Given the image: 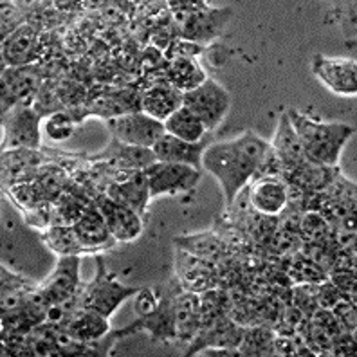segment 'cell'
I'll list each match as a JSON object with an SVG mask.
<instances>
[{"label":"cell","instance_id":"cell-1","mask_svg":"<svg viewBox=\"0 0 357 357\" xmlns=\"http://www.w3.org/2000/svg\"><path fill=\"white\" fill-rule=\"evenodd\" d=\"M269 144L260 135L248 130L236 139L209 144L202 155V166L222 188L226 206L235 204L242 188L257 175Z\"/></svg>","mask_w":357,"mask_h":357},{"label":"cell","instance_id":"cell-2","mask_svg":"<svg viewBox=\"0 0 357 357\" xmlns=\"http://www.w3.org/2000/svg\"><path fill=\"white\" fill-rule=\"evenodd\" d=\"M287 118L300 137L307 161L323 166H337L344 144L354 135L347 123H327L296 109L287 110Z\"/></svg>","mask_w":357,"mask_h":357},{"label":"cell","instance_id":"cell-3","mask_svg":"<svg viewBox=\"0 0 357 357\" xmlns=\"http://www.w3.org/2000/svg\"><path fill=\"white\" fill-rule=\"evenodd\" d=\"M178 36L192 44H209L222 35L231 20L229 8H211L204 2H170Z\"/></svg>","mask_w":357,"mask_h":357},{"label":"cell","instance_id":"cell-4","mask_svg":"<svg viewBox=\"0 0 357 357\" xmlns=\"http://www.w3.org/2000/svg\"><path fill=\"white\" fill-rule=\"evenodd\" d=\"M137 291L139 289L123 285L118 276L107 269L103 258L96 257V276L92 282L83 283L82 307L94 310L105 318H110L123 301L135 296Z\"/></svg>","mask_w":357,"mask_h":357},{"label":"cell","instance_id":"cell-5","mask_svg":"<svg viewBox=\"0 0 357 357\" xmlns=\"http://www.w3.org/2000/svg\"><path fill=\"white\" fill-rule=\"evenodd\" d=\"M183 105L204 123L206 130L211 132L224 121L229 112L231 98L220 83L206 78L199 87L184 92Z\"/></svg>","mask_w":357,"mask_h":357},{"label":"cell","instance_id":"cell-6","mask_svg":"<svg viewBox=\"0 0 357 357\" xmlns=\"http://www.w3.org/2000/svg\"><path fill=\"white\" fill-rule=\"evenodd\" d=\"M40 121L42 116L29 105H20L2 112V150L38 149Z\"/></svg>","mask_w":357,"mask_h":357},{"label":"cell","instance_id":"cell-7","mask_svg":"<svg viewBox=\"0 0 357 357\" xmlns=\"http://www.w3.org/2000/svg\"><path fill=\"white\" fill-rule=\"evenodd\" d=\"M149 178L150 199L161 195H181L195 190L201 181V170L188 165H172V162H152L144 168Z\"/></svg>","mask_w":357,"mask_h":357},{"label":"cell","instance_id":"cell-8","mask_svg":"<svg viewBox=\"0 0 357 357\" xmlns=\"http://www.w3.org/2000/svg\"><path fill=\"white\" fill-rule=\"evenodd\" d=\"M107 127L114 135V139L123 144L137 146V149H152L166 134L165 123L150 118L143 110L109 119Z\"/></svg>","mask_w":357,"mask_h":357},{"label":"cell","instance_id":"cell-9","mask_svg":"<svg viewBox=\"0 0 357 357\" xmlns=\"http://www.w3.org/2000/svg\"><path fill=\"white\" fill-rule=\"evenodd\" d=\"M310 70L319 83H323L337 96H356L357 94V63L350 58H328L314 54Z\"/></svg>","mask_w":357,"mask_h":357},{"label":"cell","instance_id":"cell-10","mask_svg":"<svg viewBox=\"0 0 357 357\" xmlns=\"http://www.w3.org/2000/svg\"><path fill=\"white\" fill-rule=\"evenodd\" d=\"M242 325L231 319L226 312L217 316L211 321L199 327V332L188 347L186 356H197L204 349H238V343L244 334Z\"/></svg>","mask_w":357,"mask_h":357},{"label":"cell","instance_id":"cell-11","mask_svg":"<svg viewBox=\"0 0 357 357\" xmlns=\"http://www.w3.org/2000/svg\"><path fill=\"white\" fill-rule=\"evenodd\" d=\"M38 91L40 76L35 67H6L2 70V112L20 105L33 107Z\"/></svg>","mask_w":357,"mask_h":357},{"label":"cell","instance_id":"cell-12","mask_svg":"<svg viewBox=\"0 0 357 357\" xmlns=\"http://www.w3.org/2000/svg\"><path fill=\"white\" fill-rule=\"evenodd\" d=\"M177 292L178 287L165 289L159 307L149 316L137 318L128 327L123 328L125 335L144 331L149 332L155 341L177 340V331H175V296H177Z\"/></svg>","mask_w":357,"mask_h":357},{"label":"cell","instance_id":"cell-13","mask_svg":"<svg viewBox=\"0 0 357 357\" xmlns=\"http://www.w3.org/2000/svg\"><path fill=\"white\" fill-rule=\"evenodd\" d=\"M83 283L79 280V257H60L56 267L40 289L44 291L51 305H60L73 300L82 292Z\"/></svg>","mask_w":357,"mask_h":357},{"label":"cell","instance_id":"cell-14","mask_svg":"<svg viewBox=\"0 0 357 357\" xmlns=\"http://www.w3.org/2000/svg\"><path fill=\"white\" fill-rule=\"evenodd\" d=\"M94 204L103 215L105 222L109 226L116 242H134L135 238H139V235L143 233V217L137 211L112 201L105 193L96 197Z\"/></svg>","mask_w":357,"mask_h":357},{"label":"cell","instance_id":"cell-15","mask_svg":"<svg viewBox=\"0 0 357 357\" xmlns=\"http://www.w3.org/2000/svg\"><path fill=\"white\" fill-rule=\"evenodd\" d=\"M116 177L121 178H114L112 183L107 186L105 195L110 197L112 201L119 202V204L134 209L143 217L146 213L150 201L149 178H146L144 170L116 172Z\"/></svg>","mask_w":357,"mask_h":357},{"label":"cell","instance_id":"cell-16","mask_svg":"<svg viewBox=\"0 0 357 357\" xmlns=\"http://www.w3.org/2000/svg\"><path fill=\"white\" fill-rule=\"evenodd\" d=\"M249 202L257 213L276 217L287 208V183L280 175H260L251 178Z\"/></svg>","mask_w":357,"mask_h":357},{"label":"cell","instance_id":"cell-17","mask_svg":"<svg viewBox=\"0 0 357 357\" xmlns=\"http://www.w3.org/2000/svg\"><path fill=\"white\" fill-rule=\"evenodd\" d=\"M175 271H177V282H181L184 291L201 294L209 289H217L218 285L217 266L192 257L181 249H177V253H175Z\"/></svg>","mask_w":357,"mask_h":357},{"label":"cell","instance_id":"cell-18","mask_svg":"<svg viewBox=\"0 0 357 357\" xmlns=\"http://www.w3.org/2000/svg\"><path fill=\"white\" fill-rule=\"evenodd\" d=\"M208 141H199V143H188V141L178 139L175 135L165 134L161 139L152 146V152L155 155V161L172 162V165H188L197 170L202 168V155L208 149Z\"/></svg>","mask_w":357,"mask_h":357},{"label":"cell","instance_id":"cell-19","mask_svg":"<svg viewBox=\"0 0 357 357\" xmlns=\"http://www.w3.org/2000/svg\"><path fill=\"white\" fill-rule=\"evenodd\" d=\"M75 229L82 240L83 248L87 249L89 253H98V251L112 248L116 242L96 204L87 206L82 217L76 220Z\"/></svg>","mask_w":357,"mask_h":357},{"label":"cell","instance_id":"cell-20","mask_svg":"<svg viewBox=\"0 0 357 357\" xmlns=\"http://www.w3.org/2000/svg\"><path fill=\"white\" fill-rule=\"evenodd\" d=\"M174 244L181 251H186L192 257L209 261L213 266H222L227 258V248L224 244V240L218 235H215V233H211V231L177 236L174 240Z\"/></svg>","mask_w":357,"mask_h":357},{"label":"cell","instance_id":"cell-21","mask_svg":"<svg viewBox=\"0 0 357 357\" xmlns=\"http://www.w3.org/2000/svg\"><path fill=\"white\" fill-rule=\"evenodd\" d=\"M181 107H183V92L166 82L155 83L141 96V110L161 123H165Z\"/></svg>","mask_w":357,"mask_h":357},{"label":"cell","instance_id":"cell-22","mask_svg":"<svg viewBox=\"0 0 357 357\" xmlns=\"http://www.w3.org/2000/svg\"><path fill=\"white\" fill-rule=\"evenodd\" d=\"M141 96L135 92L119 91V92H101L87 101V112L105 118L107 121L125 114L139 112Z\"/></svg>","mask_w":357,"mask_h":357},{"label":"cell","instance_id":"cell-23","mask_svg":"<svg viewBox=\"0 0 357 357\" xmlns=\"http://www.w3.org/2000/svg\"><path fill=\"white\" fill-rule=\"evenodd\" d=\"M271 149L275 150L280 162H282L283 175L287 174V172L294 170L296 166L307 162V157L305 152H303V146L300 143V137H298L294 128H292L287 114H282V118H280L275 141L271 144Z\"/></svg>","mask_w":357,"mask_h":357},{"label":"cell","instance_id":"cell-24","mask_svg":"<svg viewBox=\"0 0 357 357\" xmlns=\"http://www.w3.org/2000/svg\"><path fill=\"white\" fill-rule=\"evenodd\" d=\"M201 327V298L197 292L178 291L175 296V331L177 340L192 343Z\"/></svg>","mask_w":357,"mask_h":357},{"label":"cell","instance_id":"cell-25","mask_svg":"<svg viewBox=\"0 0 357 357\" xmlns=\"http://www.w3.org/2000/svg\"><path fill=\"white\" fill-rule=\"evenodd\" d=\"M36 51V29L24 24L2 42V60L8 67L29 66Z\"/></svg>","mask_w":357,"mask_h":357},{"label":"cell","instance_id":"cell-26","mask_svg":"<svg viewBox=\"0 0 357 357\" xmlns=\"http://www.w3.org/2000/svg\"><path fill=\"white\" fill-rule=\"evenodd\" d=\"M60 328L82 341H98L109 334V318L91 309L79 307L67 316Z\"/></svg>","mask_w":357,"mask_h":357},{"label":"cell","instance_id":"cell-27","mask_svg":"<svg viewBox=\"0 0 357 357\" xmlns=\"http://www.w3.org/2000/svg\"><path fill=\"white\" fill-rule=\"evenodd\" d=\"M98 159H107L110 166L116 168V172H135L149 168L152 162H155L152 149H137L130 144H123L114 139L107 152L98 155Z\"/></svg>","mask_w":357,"mask_h":357},{"label":"cell","instance_id":"cell-28","mask_svg":"<svg viewBox=\"0 0 357 357\" xmlns=\"http://www.w3.org/2000/svg\"><path fill=\"white\" fill-rule=\"evenodd\" d=\"M42 242L58 257H82L89 255L75 226H52L42 233Z\"/></svg>","mask_w":357,"mask_h":357},{"label":"cell","instance_id":"cell-29","mask_svg":"<svg viewBox=\"0 0 357 357\" xmlns=\"http://www.w3.org/2000/svg\"><path fill=\"white\" fill-rule=\"evenodd\" d=\"M166 134L175 135L178 139L188 141V143H199L206 137L208 130H206L204 123L197 118L195 114L188 107H181L175 110L170 118L165 121Z\"/></svg>","mask_w":357,"mask_h":357},{"label":"cell","instance_id":"cell-30","mask_svg":"<svg viewBox=\"0 0 357 357\" xmlns=\"http://www.w3.org/2000/svg\"><path fill=\"white\" fill-rule=\"evenodd\" d=\"M204 79V70L199 67L193 58H175L166 67V83H170L172 87H175L183 94L199 87Z\"/></svg>","mask_w":357,"mask_h":357},{"label":"cell","instance_id":"cell-31","mask_svg":"<svg viewBox=\"0 0 357 357\" xmlns=\"http://www.w3.org/2000/svg\"><path fill=\"white\" fill-rule=\"evenodd\" d=\"M38 283L33 280L15 275L6 266H2V314L20 310L26 301L27 294L36 287Z\"/></svg>","mask_w":357,"mask_h":357},{"label":"cell","instance_id":"cell-32","mask_svg":"<svg viewBox=\"0 0 357 357\" xmlns=\"http://www.w3.org/2000/svg\"><path fill=\"white\" fill-rule=\"evenodd\" d=\"M273 340H275L273 328L253 325V327L244 328L236 350L240 356H273Z\"/></svg>","mask_w":357,"mask_h":357},{"label":"cell","instance_id":"cell-33","mask_svg":"<svg viewBox=\"0 0 357 357\" xmlns=\"http://www.w3.org/2000/svg\"><path fill=\"white\" fill-rule=\"evenodd\" d=\"M285 273H287V278L294 285H300V283H321L327 280V275L318 266H314L309 258L303 257L300 251L287 258Z\"/></svg>","mask_w":357,"mask_h":357},{"label":"cell","instance_id":"cell-34","mask_svg":"<svg viewBox=\"0 0 357 357\" xmlns=\"http://www.w3.org/2000/svg\"><path fill=\"white\" fill-rule=\"evenodd\" d=\"M298 233L303 242H327L331 235V222L321 211L307 209L300 218Z\"/></svg>","mask_w":357,"mask_h":357},{"label":"cell","instance_id":"cell-35","mask_svg":"<svg viewBox=\"0 0 357 357\" xmlns=\"http://www.w3.org/2000/svg\"><path fill=\"white\" fill-rule=\"evenodd\" d=\"M76 118L67 110H58V112L49 114L44 121L45 134L52 141H67L70 139L76 132Z\"/></svg>","mask_w":357,"mask_h":357},{"label":"cell","instance_id":"cell-36","mask_svg":"<svg viewBox=\"0 0 357 357\" xmlns=\"http://www.w3.org/2000/svg\"><path fill=\"white\" fill-rule=\"evenodd\" d=\"M316 291H318V283H300L294 285L291 291V303L298 307L307 319L316 312V309H319Z\"/></svg>","mask_w":357,"mask_h":357},{"label":"cell","instance_id":"cell-37","mask_svg":"<svg viewBox=\"0 0 357 357\" xmlns=\"http://www.w3.org/2000/svg\"><path fill=\"white\" fill-rule=\"evenodd\" d=\"M305 319L307 318L301 314V310L298 307L289 303V305L278 310V319H276V325L273 331H275V334L291 335L301 327V323L305 321Z\"/></svg>","mask_w":357,"mask_h":357},{"label":"cell","instance_id":"cell-38","mask_svg":"<svg viewBox=\"0 0 357 357\" xmlns=\"http://www.w3.org/2000/svg\"><path fill=\"white\" fill-rule=\"evenodd\" d=\"M162 291L157 287H144L135 292L134 300V309L137 318H143V316H149L153 310L159 307L161 303Z\"/></svg>","mask_w":357,"mask_h":357},{"label":"cell","instance_id":"cell-39","mask_svg":"<svg viewBox=\"0 0 357 357\" xmlns=\"http://www.w3.org/2000/svg\"><path fill=\"white\" fill-rule=\"evenodd\" d=\"M327 280L349 300L356 301V271H331Z\"/></svg>","mask_w":357,"mask_h":357},{"label":"cell","instance_id":"cell-40","mask_svg":"<svg viewBox=\"0 0 357 357\" xmlns=\"http://www.w3.org/2000/svg\"><path fill=\"white\" fill-rule=\"evenodd\" d=\"M332 312L341 323L343 331L356 332L357 318H356V301L352 300H341L332 307Z\"/></svg>","mask_w":357,"mask_h":357},{"label":"cell","instance_id":"cell-41","mask_svg":"<svg viewBox=\"0 0 357 357\" xmlns=\"http://www.w3.org/2000/svg\"><path fill=\"white\" fill-rule=\"evenodd\" d=\"M316 300H318V307L319 309H328L332 310V307L341 300H349V298L344 296L343 292L340 291L337 287H334L328 280L325 282L318 283V291H316Z\"/></svg>","mask_w":357,"mask_h":357},{"label":"cell","instance_id":"cell-42","mask_svg":"<svg viewBox=\"0 0 357 357\" xmlns=\"http://www.w3.org/2000/svg\"><path fill=\"white\" fill-rule=\"evenodd\" d=\"M309 319L314 325H318L319 328H323L328 335H332V337L341 334V332H347L343 331V327H341V323L337 321V318L334 316V312L328 309H316V312H314Z\"/></svg>","mask_w":357,"mask_h":357},{"label":"cell","instance_id":"cell-43","mask_svg":"<svg viewBox=\"0 0 357 357\" xmlns=\"http://www.w3.org/2000/svg\"><path fill=\"white\" fill-rule=\"evenodd\" d=\"M332 356H356V332H341L332 337Z\"/></svg>","mask_w":357,"mask_h":357}]
</instances>
